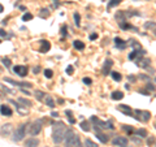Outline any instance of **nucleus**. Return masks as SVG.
<instances>
[{"mask_svg": "<svg viewBox=\"0 0 156 147\" xmlns=\"http://www.w3.org/2000/svg\"><path fill=\"white\" fill-rule=\"evenodd\" d=\"M66 131H68V128L64 125V122H59L56 125H53V129H52V141L56 144L64 142Z\"/></svg>", "mask_w": 156, "mask_h": 147, "instance_id": "f257e3e1", "label": "nucleus"}, {"mask_svg": "<svg viewBox=\"0 0 156 147\" xmlns=\"http://www.w3.org/2000/svg\"><path fill=\"white\" fill-rule=\"evenodd\" d=\"M64 143H65V147H83L82 143H81L79 135L73 133L72 129H68L66 135H65V139H64Z\"/></svg>", "mask_w": 156, "mask_h": 147, "instance_id": "f03ea898", "label": "nucleus"}, {"mask_svg": "<svg viewBox=\"0 0 156 147\" xmlns=\"http://www.w3.org/2000/svg\"><path fill=\"white\" fill-rule=\"evenodd\" d=\"M133 117L138 121H142V122H148L151 118V112H148V111L134 109L133 111Z\"/></svg>", "mask_w": 156, "mask_h": 147, "instance_id": "7ed1b4c3", "label": "nucleus"}, {"mask_svg": "<svg viewBox=\"0 0 156 147\" xmlns=\"http://www.w3.org/2000/svg\"><path fill=\"white\" fill-rule=\"evenodd\" d=\"M91 122L95 124V128H101V129H111V130H113L114 129V125L112 121H101V120H98V117H95V116H91Z\"/></svg>", "mask_w": 156, "mask_h": 147, "instance_id": "20e7f679", "label": "nucleus"}, {"mask_svg": "<svg viewBox=\"0 0 156 147\" xmlns=\"http://www.w3.org/2000/svg\"><path fill=\"white\" fill-rule=\"evenodd\" d=\"M25 135H26V124H21L14 130L12 139H13V142H20V141H22Z\"/></svg>", "mask_w": 156, "mask_h": 147, "instance_id": "39448f33", "label": "nucleus"}, {"mask_svg": "<svg viewBox=\"0 0 156 147\" xmlns=\"http://www.w3.org/2000/svg\"><path fill=\"white\" fill-rule=\"evenodd\" d=\"M42 120H36L34 121V122L30 124V126H29V133L31 134V135H38L39 133L42 131Z\"/></svg>", "mask_w": 156, "mask_h": 147, "instance_id": "423d86ee", "label": "nucleus"}, {"mask_svg": "<svg viewBox=\"0 0 156 147\" xmlns=\"http://www.w3.org/2000/svg\"><path fill=\"white\" fill-rule=\"evenodd\" d=\"M112 144L116 147H129V142H127V138L125 137H114L112 139Z\"/></svg>", "mask_w": 156, "mask_h": 147, "instance_id": "0eeeda50", "label": "nucleus"}, {"mask_svg": "<svg viewBox=\"0 0 156 147\" xmlns=\"http://www.w3.org/2000/svg\"><path fill=\"white\" fill-rule=\"evenodd\" d=\"M4 82L13 85V86H20V87H22V89L23 87H29V89H30V87L33 86L30 82H18V81H14V79L9 78V77H4Z\"/></svg>", "mask_w": 156, "mask_h": 147, "instance_id": "6e6552de", "label": "nucleus"}, {"mask_svg": "<svg viewBox=\"0 0 156 147\" xmlns=\"http://www.w3.org/2000/svg\"><path fill=\"white\" fill-rule=\"evenodd\" d=\"M13 131V125L12 124H4V125L0 128V135L1 137H8L10 135Z\"/></svg>", "mask_w": 156, "mask_h": 147, "instance_id": "1a4fd4ad", "label": "nucleus"}, {"mask_svg": "<svg viewBox=\"0 0 156 147\" xmlns=\"http://www.w3.org/2000/svg\"><path fill=\"white\" fill-rule=\"evenodd\" d=\"M13 72L20 77H26L27 76V66L26 65H16L14 68H13Z\"/></svg>", "mask_w": 156, "mask_h": 147, "instance_id": "9d476101", "label": "nucleus"}, {"mask_svg": "<svg viewBox=\"0 0 156 147\" xmlns=\"http://www.w3.org/2000/svg\"><path fill=\"white\" fill-rule=\"evenodd\" d=\"M112 65H113V61H112L111 59H107V60L104 61V65H103V68H101V73H103V76H108V74L111 73Z\"/></svg>", "mask_w": 156, "mask_h": 147, "instance_id": "9b49d317", "label": "nucleus"}, {"mask_svg": "<svg viewBox=\"0 0 156 147\" xmlns=\"http://www.w3.org/2000/svg\"><path fill=\"white\" fill-rule=\"evenodd\" d=\"M117 111L125 113L126 116H133V109L130 108V105H127V104H120V105H117Z\"/></svg>", "mask_w": 156, "mask_h": 147, "instance_id": "f8f14e48", "label": "nucleus"}, {"mask_svg": "<svg viewBox=\"0 0 156 147\" xmlns=\"http://www.w3.org/2000/svg\"><path fill=\"white\" fill-rule=\"evenodd\" d=\"M0 113H1L3 116H5V117H10V116L13 115V111H12V108H10L9 105L1 104L0 105Z\"/></svg>", "mask_w": 156, "mask_h": 147, "instance_id": "ddd939ff", "label": "nucleus"}, {"mask_svg": "<svg viewBox=\"0 0 156 147\" xmlns=\"http://www.w3.org/2000/svg\"><path fill=\"white\" fill-rule=\"evenodd\" d=\"M137 65L139 66V68H142V69H148L150 68V65H151V59H148V57L140 59V60H138Z\"/></svg>", "mask_w": 156, "mask_h": 147, "instance_id": "4468645a", "label": "nucleus"}, {"mask_svg": "<svg viewBox=\"0 0 156 147\" xmlns=\"http://www.w3.org/2000/svg\"><path fill=\"white\" fill-rule=\"evenodd\" d=\"M114 46H116V48H118V50H125V48L127 47V43L125 42L124 39H121V38L116 37L114 38Z\"/></svg>", "mask_w": 156, "mask_h": 147, "instance_id": "2eb2a0df", "label": "nucleus"}, {"mask_svg": "<svg viewBox=\"0 0 156 147\" xmlns=\"http://www.w3.org/2000/svg\"><path fill=\"white\" fill-rule=\"evenodd\" d=\"M39 141L36 138H27L25 141V147H38Z\"/></svg>", "mask_w": 156, "mask_h": 147, "instance_id": "dca6fc26", "label": "nucleus"}, {"mask_svg": "<svg viewBox=\"0 0 156 147\" xmlns=\"http://www.w3.org/2000/svg\"><path fill=\"white\" fill-rule=\"evenodd\" d=\"M39 44H40V48H39V51L40 52H47V51H49V48H51V44H49L48 40H40L39 42Z\"/></svg>", "mask_w": 156, "mask_h": 147, "instance_id": "f3484780", "label": "nucleus"}, {"mask_svg": "<svg viewBox=\"0 0 156 147\" xmlns=\"http://www.w3.org/2000/svg\"><path fill=\"white\" fill-rule=\"evenodd\" d=\"M111 98H112V100H121L124 98V92L120 91V90H116V91H113L111 94Z\"/></svg>", "mask_w": 156, "mask_h": 147, "instance_id": "a211bd4d", "label": "nucleus"}, {"mask_svg": "<svg viewBox=\"0 0 156 147\" xmlns=\"http://www.w3.org/2000/svg\"><path fill=\"white\" fill-rule=\"evenodd\" d=\"M73 47L78 51H83L85 50V43H83L82 40H74V42H73Z\"/></svg>", "mask_w": 156, "mask_h": 147, "instance_id": "6ab92c4d", "label": "nucleus"}, {"mask_svg": "<svg viewBox=\"0 0 156 147\" xmlns=\"http://www.w3.org/2000/svg\"><path fill=\"white\" fill-rule=\"evenodd\" d=\"M44 102H46V104L48 105L49 108H55V107H56V105H55L53 99H52V96H49V95H46V98H44Z\"/></svg>", "mask_w": 156, "mask_h": 147, "instance_id": "aec40b11", "label": "nucleus"}, {"mask_svg": "<svg viewBox=\"0 0 156 147\" xmlns=\"http://www.w3.org/2000/svg\"><path fill=\"white\" fill-rule=\"evenodd\" d=\"M135 135H139V138H146L147 135V130L146 129H138V130H134Z\"/></svg>", "mask_w": 156, "mask_h": 147, "instance_id": "412c9836", "label": "nucleus"}, {"mask_svg": "<svg viewBox=\"0 0 156 147\" xmlns=\"http://www.w3.org/2000/svg\"><path fill=\"white\" fill-rule=\"evenodd\" d=\"M96 138L99 139V142H101V143H107L108 142V137L105 135V134H103V133H96Z\"/></svg>", "mask_w": 156, "mask_h": 147, "instance_id": "4be33fe9", "label": "nucleus"}, {"mask_svg": "<svg viewBox=\"0 0 156 147\" xmlns=\"http://www.w3.org/2000/svg\"><path fill=\"white\" fill-rule=\"evenodd\" d=\"M79 126H81V129H82L83 131H90L91 130V128H90V122L88 121H82V122L79 124Z\"/></svg>", "mask_w": 156, "mask_h": 147, "instance_id": "5701e85b", "label": "nucleus"}, {"mask_svg": "<svg viewBox=\"0 0 156 147\" xmlns=\"http://www.w3.org/2000/svg\"><path fill=\"white\" fill-rule=\"evenodd\" d=\"M118 25H120V29H122V30H127V29H133V26L129 24V22H126V21H120L118 22Z\"/></svg>", "mask_w": 156, "mask_h": 147, "instance_id": "b1692460", "label": "nucleus"}, {"mask_svg": "<svg viewBox=\"0 0 156 147\" xmlns=\"http://www.w3.org/2000/svg\"><path fill=\"white\" fill-rule=\"evenodd\" d=\"M109 74H111V77L113 78V81H116V82H120L122 79V76L118 73V72H111Z\"/></svg>", "mask_w": 156, "mask_h": 147, "instance_id": "393cba45", "label": "nucleus"}, {"mask_svg": "<svg viewBox=\"0 0 156 147\" xmlns=\"http://www.w3.org/2000/svg\"><path fill=\"white\" fill-rule=\"evenodd\" d=\"M73 17H74V24H75V26L79 27V26H81V16H79V13H78V12H74V13H73Z\"/></svg>", "mask_w": 156, "mask_h": 147, "instance_id": "a878e982", "label": "nucleus"}, {"mask_svg": "<svg viewBox=\"0 0 156 147\" xmlns=\"http://www.w3.org/2000/svg\"><path fill=\"white\" fill-rule=\"evenodd\" d=\"M46 95L47 94H44V92L40 91V90H36V91H35V98H36V100H39V102L43 100L44 98H46Z\"/></svg>", "mask_w": 156, "mask_h": 147, "instance_id": "bb28decb", "label": "nucleus"}, {"mask_svg": "<svg viewBox=\"0 0 156 147\" xmlns=\"http://www.w3.org/2000/svg\"><path fill=\"white\" fill-rule=\"evenodd\" d=\"M18 102H20L21 104H23V107H31V105H33V103H31L29 99H25V98H20Z\"/></svg>", "mask_w": 156, "mask_h": 147, "instance_id": "cd10ccee", "label": "nucleus"}, {"mask_svg": "<svg viewBox=\"0 0 156 147\" xmlns=\"http://www.w3.org/2000/svg\"><path fill=\"white\" fill-rule=\"evenodd\" d=\"M116 20H118V22L120 21H125V18H126V14H125V12L124 11H120L118 13H116Z\"/></svg>", "mask_w": 156, "mask_h": 147, "instance_id": "c85d7f7f", "label": "nucleus"}, {"mask_svg": "<svg viewBox=\"0 0 156 147\" xmlns=\"http://www.w3.org/2000/svg\"><path fill=\"white\" fill-rule=\"evenodd\" d=\"M1 63H3V65H4L5 68H10V65H12V61H10L9 57H3Z\"/></svg>", "mask_w": 156, "mask_h": 147, "instance_id": "c756f323", "label": "nucleus"}, {"mask_svg": "<svg viewBox=\"0 0 156 147\" xmlns=\"http://www.w3.org/2000/svg\"><path fill=\"white\" fill-rule=\"evenodd\" d=\"M39 16L42 17V18H47V17L49 16V11L47 8H42L40 9V13H39Z\"/></svg>", "mask_w": 156, "mask_h": 147, "instance_id": "7c9ffc66", "label": "nucleus"}, {"mask_svg": "<svg viewBox=\"0 0 156 147\" xmlns=\"http://www.w3.org/2000/svg\"><path fill=\"white\" fill-rule=\"evenodd\" d=\"M122 130H125L127 134H134V128L129 125H122Z\"/></svg>", "mask_w": 156, "mask_h": 147, "instance_id": "2f4dec72", "label": "nucleus"}, {"mask_svg": "<svg viewBox=\"0 0 156 147\" xmlns=\"http://www.w3.org/2000/svg\"><path fill=\"white\" fill-rule=\"evenodd\" d=\"M85 147H99V146L95 143V142H92L91 139L87 138V139L85 141Z\"/></svg>", "mask_w": 156, "mask_h": 147, "instance_id": "473e14b6", "label": "nucleus"}, {"mask_svg": "<svg viewBox=\"0 0 156 147\" xmlns=\"http://www.w3.org/2000/svg\"><path fill=\"white\" fill-rule=\"evenodd\" d=\"M146 90H147L148 92H153L156 90V86L153 83H151V82H148V83L146 85Z\"/></svg>", "mask_w": 156, "mask_h": 147, "instance_id": "72a5a7b5", "label": "nucleus"}, {"mask_svg": "<svg viewBox=\"0 0 156 147\" xmlns=\"http://www.w3.org/2000/svg\"><path fill=\"white\" fill-rule=\"evenodd\" d=\"M44 77L51 79L52 77H53V70H52V69H46V70H44Z\"/></svg>", "mask_w": 156, "mask_h": 147, "instance_id": "f704fd0d", "label": "nucleus"}, {"mask_svg": "<svg viewBox=\"0 0 156 147\" xmlns=\"http://www.w3.org/2000/svg\"><path fill=\"white\" fill-rule=\"evenodd\" d=\"M125 14H126V17H133V16H140L139 12L137 11H129V12H125Z\"/></svg>", "mask_w": 156, "mask_h": 147, "instance_id": "c9c22d12", "label": "nucleus"}, {"mask_svg": "<svg viewBox=\"0 0 156 147\" xmlns=\"http://www.w3.org/2000/svg\"><path fill=\"white\" fill-rule=\"evenodd\" d=\"M144 27H146V29L155 30L156 29V22H147V24H144Z\"/></svg>", "mask_w": 156, "mask_h": 147, "instance_id": "e433bc0d", "label": "nucleus"}, {"mask_svg": "<svg viewBox=\"0 0 156 147\" xmlns=\"http://www.w3.org/2000/svg\"><path fill=\"white\" fill-rule=\"evenodd\" d=\"M120 3H121L120 0H111V1H109V3H108V9H109V8H112V7H116V5H118Z\"/></svg>", "mask_w": 156, "mask_h": 147, "instance_id": "4c0bfd02", "label": "nucleus"}, {"mask_svg": "<svg viewBox=\"0 0 156 147\" xmlns=\"http://www.w3.org/2000/svg\"><path fill=\"white\" fill-rule=\"evenodd\" d=\"M30 20H33V14L31 13H25L22 16V21H30Z\"/></svg>", "mask_w": 156, "mask_h": 147, "instance_id": "58836bf2", "label": "nucleus"}, {"mask_svg": "<svg viewBox=\"0 0 156 147\" xmlns=\"http://www.w3.org/2000/svg\"><path fill=\"white\" fill-rule=\"evenodd\" d=\"M66 30H68V27L65 26V25H64V26H61V30H60V33H61L62 38H64V37H66V34H68V33H66Z\"/></svg>", "mask_w": 156, "mask_h": 147, "instance_id": "ea45409f", "label": "nucleus"}, {"mask_svg": "<svg viewBox=\"0 0 156 147\" xmlns=\"http://www.w3.org/2000/svg\"><path fill=\"white\" fill-rule=\"evenodd\" d=\"M82 82H83V83H85V85H87V86H88V85H91V83H92V79H91V78H88V77H85V78L82 79Z\"/></svg>", "mask_w": 156, "mask_h": 147, "instance_id": "a19ab883", "label": "nucleus"}, {"mask_svg": "<svg viewBox=\"0 0 156 147\" xmlns=\"http://www.w3.org/2000/svg\"><path fill=\"white\" fill-rule=\"evenodd\" d=\"M66 73L69 74V76H73V73H74V68H73L72 65H69V66L66 68Z\"/></svg>", "mask_w": 156, "mask_h": 147, "instance_id": "79ce46f5", "label": "nucleus"}, {"mask_svg": "<svg viewBox=\"0 0 156 147\" xmlns=\"http://www.w3.org/2000/svg\"><path fill=\"white\" fill-rule=\"evenodd\" d=\"M155 141H156V139L153 138V137H150V138L147 139V146H152V144L155 143Z\"/></svg>", "mask_w": 156, "mask_h": 147, "instance_id": "37998d69", "label": "nucleus"}, {"mask_svg": "<svg viewBox=\"0 0 156 147\" xmlns=\"http://www.w3.org/2000/svg\"><path fill=\"white\" fill-rule=\"evenodd\" d=\"M0 37H3V38H8L9 35L7 34V31H5L4 29H0Z\"/></svg>", "mask_w": 156, "mask_h": 147, "instance_id": "c03bdc74", "label": "nucleus"}, {"mask_svg": "<svg viewBox=\"0 0 156 147\" xmlns=\"http://www.w3.org/2000/svg\"><path fill=\"white\" fill-rule=\"evenodd\" d=\"M39 72H40V66H39V65H36V66H34V68H33V73L34 74H38Z\"/></svg>", "mask_w": 156, "mask_h": 147, "instance_id": "a18cd8bd", "label": "nucleus"}, {"mask_svg": "<svg viewBox=\"0 0 156 147\" xmlns=\"http://www.w3.org/2000/svg\"><path fill=\"white\" fill-rule=\"evenodd\" d=\"M138 92H139V94H144V95H150V92H148L147 90H144V89H139L138 90Z\"/></svg>", "mask_w": 156, "mask_h": 147, "instance_id": "49530a36", "label": "nucleus"}, {"mask_svg": "<svg viewBox=\"0 0 156 147\" xmlns=\"http://www.w3.org/2000/svg\"><path fill=\"white\" fill-rule=\"evenodd\" d=\"M96 38H98V34H96V33H94V34L90 35V39H91V40H95Z\"/></svg>", "mask_w": 156, "mask_h": 147, "instance_id": "de8ad7c7", "label": "nucleus"}, {"mask_svg": "<svg viewBox=\"0 0 156 147\" xmlns=\"http://www.w3.org/2000/svg\"><path fill=\"white\" fill-rule=\"evenodd\" d=\"M66 117L69 118V122H70V124H75V120L72 117V115H70V116H66Z\"/></svg>", "mask_w": 156, "mask_h": 147, "instance_id": "09e8293b", "label": "nucleus"}, {"mask_svg": "<svg viewBox=\"0 0 156 147\" xmlns=\"http://www.w3.org/2000/svg\"><path fill=\"white\" fill-rule=\"evenodd\" d=\"M127 79H129V81H131V82H135V77L131 76V74H130V76H127Z\"/></svg>", "mask_w": 156, "mask_h": 147, "instance_id": "8fccbe9b", "label": "nucleus"}, {"mask_svg": "<svg viewBox=\"0 0 156 147\" xmlns=\"http://www.w3.org/2000/svg\"><path fill=\"white\" fill-rule=\"evenodd\" d=\"M3 90H4V91L5 92H9V94H12V90H10V89H8V87H5V86H3Z\"/></svg>", "mask_w": 156, "mask_h": 147, "instance_id": "3c124183", "label": "nucleus"}, {"mask_svg": "<svg viewBox=\"0 0 156 147\" xmlns=\"http://www.w3.org/2000/svg\"><path fill=\"white\" fill-rule=\"evenodd\" d=\"M139 78L140 79H144V81H148V79H150V77H148V76H139Z\"/></svg>", "mask_w": 156, "mask_h": 147, "instance_id": "603ef678", "label": "nucleus"}, {"mask_svg": "<svg viewBox=\"0 0 156 147\" xmlns=\"http://www.w3.org/2000/svg\"><path fill=\"white\" fill-rule=\"evenodd\" d=\"M21 91H22L23 94H26V95H30V92H29V91H27V90H26V89H21Z\"/></svg>", "mask_w": 156, "mask_h": 147, "instance_id": "864d4df0", "label": "nucleus"}, {"mask_svg": "<svg viewBox=\"0 0 156 147\" xmlns=\"http://www.w3.org/2000/svg\"><path fill=\"white\" fill-rule=\"evenodd\" d=\"M52 1H53L55 7H59V5H60V3H59V0H52Z\"/></svg>", "mask_w": 156, "mask_h": 147, "instance_id": "5fc2aeb1", "label": "nucleus"}, {"mask_svg": "<svg viewBox=\"0 0 156 147\" xmlns=\"http://www.w3.org/2000/svg\"><path fill=\"white\" fill-rule=\"evenodd\" d=\"M51 116H52V117H57V116H59V113H57V112H52Z\"/></svg>", "mask_w": 156, "mask_h": 147, "instance_id": "6e6d98bb", "label": "nucleus"}, {"mask_svg": "<svg viewBox=\"0 0 156 147\" xmlns=\"http://www.w3.org/2000/svg\"><path fill=\"white\" fill-rule=\"evenodd\" d=\"M3 11H4V7H3V5H1V4H0V13H1V12H3Z\"/></svg>", "mask_w": 156, "mask_h": 147, "instance_id": "4d7b16f0", "label": "nucleus"}, {"mask_svg": "<svg viewBox=\"0 0 156 147\" xmlns=\"http://www.w3.org/2000/svg\"><path fill=\"white\" fill-rule=\"evenodd\" d=\"M153 34H155V35H156V29H155V30H153Z\"/></svg>", "mask_w": 156, "mask_h": 147, "instance_id": "13d9d810", "label": "nucleus"}, {"mask_svg": "<svg viewBox=\"0 0 156 147\" xmlns=\"http://www.w3.org/2000/svg\"><path fill=\"white\" fill-rule=\"evenodd\" d=\"M1 70H3V69H1V66H0V73H1Z\"/></svg>", "mask_w": 156, "mask_h": 147, "instance_id": "bf43d9fd", "label": "nucleus"}, {"mask_svg": "<svg viewBox=\"0 0 156 147\" xmlns=\"http://www.w3.org/2000/svg\"><path fill=\"white\" fill-rule=\"evenodd\" d=\"M155 129H156V122H155Z\"/></svg>", "mask_w": 156, "mask_h": 147, "instance_id": "052dcab7", "label": "nucleus"}, {"mask_svg": "<svg viewBox=\"0 0 156 147\" xmlns=\"http://www.w3.org/2000/svg\"><path fill=\"white\" fill-rule=\"evenodd\" d=\"M55 147H59V146H57V144H56V146H55Z\"/></svg>", "mask_w": 156, "mask_h": 147, "instance_id": "680f3d73", "label": "nucleus"}, {"mask_svg": "<svg viewBox=\"0 0 156 147\" xmlns=\"http://www.w3.org/2000/svg\"><path fill=\"white\" fill-rule=\"evenodd\" d=\"M155 144H156V141H155Z\"/></svg>", "mask_w": 156, "mask_h": 147, "instance_id": "e2e57ef3", "label": "nucleus"}, {"mask_svg": "<svg viewBox=\"0 0 156 147\" xmlns=\"http://www.w3.org/2000/svg\"><path fill=\"white\" fill-rule=\"evenodd\" d=\"M155 82H156V78H155Z\"/></svg>", "mask_w": 156, "mask_h": 147, "instance_id": "0e129e2a", "label": "nucleus"}, {"mask_svg": "<svg viewBox=\"0 0 156 147\" xmlns=\"http://www.w3.org/2000/svg\"><path fill=\"white\" fill-rule=\"evenodd\" d=\"M0 43H1V40H0Z\"/></svg>", "mask_w": 156, "mask_h": 147, "instance_id": "69168bd1", "label": "nucleus"}, {"mask_svg": "<svg viewBox=\"0 0 156 147\" xmlns=\"http://www.w3.org/2000/svg\"><path fill=\"white\" fill-rule=\"evenodd\" d=\"M120 1H121V0H120Z\"/></svg>", "mask_w": 156, "mask_h": 147, "instance_id": "338daca9", "label": "nucleus"}]
</instances>
